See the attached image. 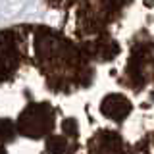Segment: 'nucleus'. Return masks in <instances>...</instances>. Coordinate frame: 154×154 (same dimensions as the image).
<instances>
[{"instance_id": "nucleus-1", "label": "nucleus", "mask_w": 154, "mask_h": 154, "mask_svg": "<svg viewBox=\"0 0 154 154\" xmlns=\"http://www.w3.org/2000/svg\"><path fill=\"white\" fill-rule=\"evenodd\" d=\"M0 154H131L91 60L52 23L0 29Z\"/></svg>"}, {"instance_id": "nucleus-2", "label": "nucleus", "mask_w": 154, "mask_h": 154, "mask_svg": "<svg viewBox=\"0 0 154 154\" xmlns=\"http://www.w3.org/2000/svg\"><path fill=\"white\" fill-rule=\"evenodd\" d=\"M87 54L131 154H154V0H42Z\"/></svg>"}]
</instances>
